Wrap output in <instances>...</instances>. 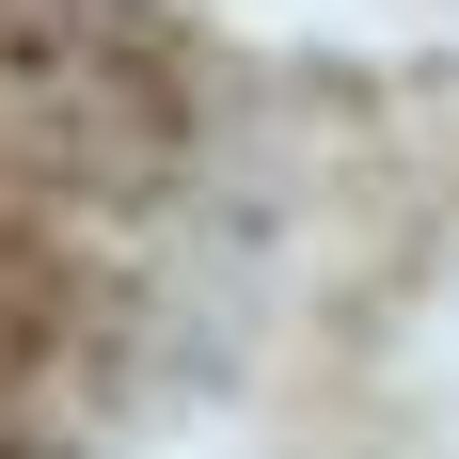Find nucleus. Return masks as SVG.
<instances>
[{"label":"nucleus","mask_w":459,"mask_h":459,"mask_svg":"<svg viewBox=\"0 0 459 459\" xmlns=\"http://www.w3.org/2000/svg\"><path fill=\"white\" fill-rule=\"evenodd\" d=\"M222 238V64L175 0H0V459H111Z\"/></svg>","instance_id":"nucleus-1"}]
</instances>
